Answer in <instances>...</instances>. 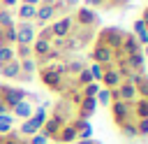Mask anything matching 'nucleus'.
<instances>
[{"mask_svg": "<svg viewBox=\"0 0 148 144\" xmlns=\"http://www.w3.org/2000/svg\"><path fill=\"white\" fill-rule=\"evenodd\" d=\"M0 5H2L5 9H14V7L18 5V0H0Z\"/></svg>", "mask_w": 148, "mask_h": 144, "instance_id": "obj_16", "label": "nucleus"}, {"mask_svg": "<svg viewBox=\"0 0 148 144\" xmlns=\"http://www.w3.org/2000/svg\"><path fill=\"white\" fill-rule=\"evenodd\" d=\"M88 58L90 63H97L102 72H116L125 79L146 72L141 42L123 28H99L90 44Z\"/></svg>", "mask_w": 148, "mask_h": 144, "instance_id": "obj_2", "label": "nucleus"}, {"mask_svg": "<svg viewBox=\"0 0 148 144\" xmlns=\"http://www.w3.org/2000/svg\"><path fill=\"white\" fill-rule=\"evenodd\" d=\"M99 28L102 26H99L97 12L88 7H76L72 14L42 26V30L35 33V39L30 44L35 67L51 63L56 58L76 56L90 49Z\"/></svg>", "mask_w": 148, "mask_h": 144, "instance_id": "obj_1", "label": "nucleus"}, {"mask_svg": "<svg viewBox=\"0 0 148 144\" xmlns=\"http://www.w3.org/2000/svg\"><path fill=\"white\" fill-rule=\"evenodd\" d=\"M12 114H14V116H18V118H23V121H25V118H30V116H32V114H35V111H32V105H28V102H25V100H23V102H18V105H16V107H14V109H12Z\"/></svg>", "mask_w": 148, "mask_h": 144, "instance_id": "obj_11", "label": "nucleus"}, {"mask_svg": "<svg viewBox=\"0 0 148 144\" xmlns=\"http://www.w3.org/2000/svg\"><path fill=\"white\" fill-rule=\"evenodd\" d=\"M32 39H35V23L16 21V44H32Z\"/></svg>", "mask_w": 148, "mask_h": 144, "instance_id": "obj_10", "label": "nucleus"}, {"mask_svg": "<svg viewBox=\"0 0 148 144\" xmlns=\"http://www.w3.org/2000/svg\"><path fill=\"white\" fill-rule=\"evenodd\" d=\"M0 46H16V19L12 9H0Z\"/></svg>", "mask_w": 148, "mask_h": 144, "instance_id": "obj_6", "label": "nucleus"}, {"mask_svg": "<svg viewBox=\"0 0 148 144\" xmlns=\"http://www.w3.org/2000/svg\"><path fill=\"white\" fill-rule=\"evenodd\" d=\"M79 7V0H39L35 7V19L32 23L37 26H46L56 19H62L67 14H72Z\"/></svg>", "mask_w": 148, "mask_h": 144, "instance_id": "obj_5", "label": "nucleus"}, {"mask_svg": "<svg viewBox=\"0 0 148 144\" xmlns=\"http://www.w3.org/2000/svg\"><path fill=\"white\" fill-rule=\"evenodd\" d=\"M30 93H25L23 88H14V86H7V84H0V114H7L12 111L18 102H23Z\"/></svg>", "mask_w": 148, "mask_h": 144, "instance_id": "obj_7", "label": "nucleus"}, {"mask_svg": "<svg viewBox=\"0 0 148 144\" xmlns=\"http://www.w3.org/2000/svg\"><path fill=\"white\" fill-rule=\"evenodd\" d=\"M44 118H46V109L42 107V109H37V114H32L30 118L23 121V125L18 128V132H21L23 137H32V135H37L39 128H42V123H44Z\"/></svg>", "mask_w": 148, "mask_h": 144, "instance_id": "obj_8", "label": "nucleus"}, {"mask_svg": "<svg viewBox=\"0 0 148 144\" xmlns=\"http://www.w3.org/2000/svg\"><path fill=\"white\" fill-rule=\"evenodd\" d=\"M139 21H141V26H143V30H146V35H148V5L143 7V12H141Z\"/></svg>", "mask_w": 148, "mask_h": 144, "instance_id": "obj_15", "label": "nucleus"}, {"mask_svg": "<svg viewBox=\"0 0 148 144\" xmlns=\"http://www.w3.org/2000/svg\"><path fill=\"white\" fill-rule=\"evenodd\" d=\"M12 60H16V53H14V49L0 46V67H2V65H7V63H12Z\"/></svg>", "mask_w": 148, "mask_h": 144, "instance_id": "obj_13", "label": "nucleus"}, {"mask_svg": "<svg viewBox=\"0 0 148 144\" xmlns=\"http://www.w3.org/2000/svg\"><path fill=\"white\" fill-rule=\"evenodd\" d=\"M72 144H97L95 139H83V142H72Z\"/></svg>", "mask_w": 148, "mask_h": 144, "instance_id": "obj_18", "label": "nucleus"}, {"mask_svg": "<svg viewBox=\"0 0 148 144\" xmlns=\"http://www.w3.org/2000/svg\"><path fill=\"white\" fill-rule=\"evenodd\" d=\"M109 114L118 132L127 139L148 137V74L123 79L109 91Z\"/></svg>", "mask_w": 148, "mask_h": 144, "instance_id": "obj_3", "label": "nucleus"}, {"mask_svg": "<svg viewBox=\"0 0 148 144\" xmlns=\"http://www.w3.org/2000/svg\"><path fill=\"white\" fill-rule=\"evenodd\" d=\"M88 63L90 60L81 53L65 56V58H56L51 63L39 65L37 74L51 93H56L60 98H74V95L83 93V88L88 84H92Z\"/></svg>", "mask_w": 148, "mask_h": 144, "instance_id": "obj_4", "label": "nucleus"}, {"mask_svg": "<svg viewBox=\"0 0 148 144\" xmlns=\"http://www.w3.org/2000/svg\"><path fill=\"white\" fill-rule=\"evenodd\" d=\"M130 5V0H86L88 9H97V12H111V9H125Z\"/></svg>", "mask_w": 148, "mask_h": 144, "instance_id": "obj_9", "label": "nucleus"}, {"mask_svg": "<svg viewBox=\"0 0 148 144\" xmlns=\"http://www.w3.org/2000/svg\"><path fill=\"white\" fill-rule=\"evenodd\" d=\"M12 130V116L0 114V132H9Z\"/></svg>", "mask_w": 148, "mask_h": 144, "instance_id": "obj_14", "label": "nucleus"}, {"mask_svg": "<svg viewBox=\"0 0 148 144\" xmlns=\"http://www.w3.org/2000/svg\"><path fill=\"white\" fill-rule=\"evenodd\" d=\"M18 2H21V5H30V7H37L39 0H18Z\"/></svg>", "mask_w": 148, "mask_h": 144, "instance_id": "obj_17", "label": "nucleus"}, {"mask_svg": "<svg viewBox=\"0 0 148 144\" xmlns=\"http://www.w3.org/2000/svg\"><path fill=\"white\" fill-rule=\"evenodd\" d=\"M16 14H18V21H32V19H35V7H30V5H18Z\"/></svg>", "mask_w": 148, "mask_h": 144, "instance_id": "obj_12", "label": "nucleus"}]
</instances>
